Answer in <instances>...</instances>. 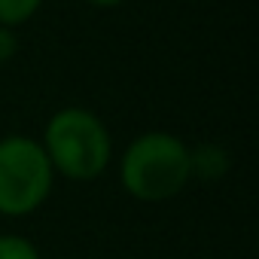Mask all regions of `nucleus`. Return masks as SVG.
I'll return each instance as SVG.
<instances>
[{"label": "nucleus", "mask_w": 259, "mask_h": 259, "mask_svg": "<svg viewBox=\"0 0 259 259\" xmlns=\"http://www.w3.org/2000/svg\"><path fill=\"white\" fill-rule=\"evenodd\" d=\"M55 183V171L37 138H0V217L22 220L37 213Z\"/></svg>", "instance_id": "nucleus-3"}, {"label": "nucleus", "mask_w": 259, "mask_h": 259, "mask_svg": "<svg viewBox=\"0 0 259 259\" xmlns=\"http://www.w3.org/2000/svg\"><path fill=\"white\" fill-rule=\"evenodd\" d=\"M189 159H192V177L198 174V177L217 180V177L226 174V168H229V156H226L220 147H213V144H204V147H198V150H189Z\"/></svg>", "instance_id": "nucleus-4"}, {"label": "nucleus", "mask_w": 259, "mask_h": 259, "mask_svg": "<svg viewBox=\"0 0 259 259\" xmlns=\"http://www.w3.org/2000/svg\"><path fill=\"white\" fill-rule=\"evenodd\" d=\"M46 0H0V25L4 28H22L28 25Z\"/></svg>", "instance_id": "nucleus-5"}, {"label": "nucleus", "mask_w": 259, "mask_h": 259, "mask_svg": "<svg viewBox=\"0 0 259 259\" xmlns=\"http://www.w3.org/2000/svg\"><path fill=\"white\" fill-rule=\"evenodd\" d=\"M40 147L55 174L85 183L101 177L113 162V138L89 107H61L49 116Z\"/></svg>", "instance_id": "nucleus-1"}, {"label": "nucleus", "mask_w": 259, "mask_h": 259, "mask_svg": "<svg viewBox=\"0 0 259 259\" xmlns=\"http://www.w3.org/2000/svg\"><path fill=\"white\" fill-rule=\"evenodd\" d=\"M92 7H101V10H110V7H119V4H125V0H89Z\"/></svg>", "instance_id": "nucleus-8"}, {"label": "nucleus", "mask_w": 259, "mask_h": 259, "mask_svg": "<svg viewBox=\"0 0 259 259\" xmlns=\"http://www.w3.org/2000/svg\"><path fill=\"white\" fill-rule=\"evenodd\" d=\"M192 180L189 147L171 132H144L119 159V183L138 201H168Z\"/></svg>", "instance_id": "nucleus-2"}, {"label": "nucleus", "mask_w": 259, "mask_h": 259, "mask_svg": "<svg viewBox=\"0 0 259 259\" xmlns=\"http://www.w3.org/2000/svg\"><path fill=\"white\" fill-rule=\"evenodd\" d=\"M0 259H40V250L22 235H0Z\"/></svg>", "instance_id": "nucleus-6"}, {"label": "nucleus", "mask_w": 259, "mask_h": 259, "mask_svg": "<svg viewBox=\"0 0 259 259\" xmlns=\"http://www.w3.org/2000/svg\"><path fill=\"white\" fill-rule=\"evenodd\" d=\"M19 52V37H16V28H4L0 25V64L13 61Z\"/></svg>", "instance_id": "nucleus-7"}]
</instances>
